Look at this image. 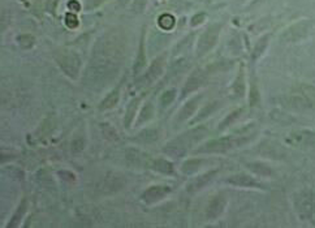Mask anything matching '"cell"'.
<instances>
[{
	"label": "cell",
	"instance_id": "1",
	"mask_svg": "<svg viewBox=\"0 0 315 228\" xmlns=\"http://www.w3.org/2000/svg\"><path fill=\"white\" fill-rule=\"evenodd\" d=\"M125 36L120 30L103 34L94 44L83 81L93 89H102L116 76L125 58Z\"/></svg>",
	"mask_w": 315,
	"mask_h": 228
},
{
	"label": "cell",
	"instance_id": "2",
	"mask_svg": "<svg viewBox=\"0 0 315 228\" xmlns=\"http://www.w3.org/2000/svg\"><path fill=\"white\" fill-rule=\"evenodd\" d=\"M207 133H209V129L205 126L190 129V130L185 132L184 134L179 136V137L173 140V141L167 144V145L164 146L163 152H166L167 156H169L180 158V156H185V152H188V149H190V148L196 145L198 141H201Z\"/></svg>",
	"mask_w": 315,
	"mask_h": 228
},
{
	"label": "cell",
	"instance_id": "3",
	"mask_svg": "<svg viewBox=\"0 0 315 228\" xmlns=\"http://www.w3.org/2000/svg\"><path fill=\"white\" fill-rule=\"evenodd\" d=\"M246 141L248 140L244 138V137H231V136H227V137L210 140V141L203 144L199 149H197L196 152H198V154H220V152H226L228 150L233 149L236 146L242 145Z\"/></svg>",
	"mask_w": 315,
	"mask_h": 228
},
{
	"label": "cell",
	"instance_id": "4",
	"mask_svg": "<svg viewBox=\"0 0 315 228\" xmlns=\"http://www.w3.org/2000/svg\"><path fill=\"white\" fill-rule=\"evenodd\" d=\"M55 60H56L59 68L72 80L78 78L81 70V59L76 52L70 50H59L55 52Z\"/></svg>",
	"mask_w": 315,
	"mask_h": 228
},
{
	"label": "cell",
	"instance_id": "5",
	"mask_svg": "<svg viewBox=\"0 0 315 228\" xmlns=\"http://www.w3.org/2000/svg\"><path fill=\"white\" fill-rule=\"evenodd\" d=\"M220 32H222V24L219 22L214 24V25L209 26L203 32V34L198 40V43H197V56H205L209 51L213 50L216 43H218V40H219Z\"/></svg>",
	"mask_w": 315,
	"mask_h": 228
},
{
	"label": "cell",
	"instance_id": "6",
	"mask_svg": "<svg viewBox=\"0 0 315 228\" xmlns=\"http://www.w3.org/2000/svg\"><path fill=\"white\" fill-rule=\"evenodd\" d=\"M312 28V21L302 20L299 22L293 24L289 28H287L280 36V40L286 43H296L304 40L310 32Z\"/></svg>",
	"mask_w": 315,
	"mask_h": 228
},
{
	"label": "cell",
	"instance_id": "7",
	"mask_svg": "<svg viewBox=\"0 0 315 228\" xmlns=\"http://www.w3.org/2000/svg\"><path fill=\"white\" fill-rule=\"evenodd\" d=\"M313 196L314 193L304 190L295 197L296 212L301 220H310L313 212Z\"/></svg>",
	"mask_w": 315,
	"mask_h": 228
},
{
	"label": "cell",
	"instance_id": "8",
	"mask_svg": "<svg viewBox=\"0 0 315 228\" xmlns=\"http://www.w3.org/2000/svg\"><path fill=\"white\" fill-rule=\"evenodd\" d=\"M207 70H203L201 68H197V70H193V73L188 77V80L184 84L183 89H181V98H185L189 94H193L194 92L202 88L206 84V78H207Z\"/></svg>",
	"mask_w": 315,
	"mask_h": 228
},
{
	"label": "cell",
	"instance_id": "9",
	"mask_svg": "<svg viewBox=\"0 0 315 228\" xmlns=\"http://www.w3.org/2000/svg\"><path fill=\"white\" fill-rule=\"evenodd\" d=\"M125 159L128 164L136 167V168H151L153 164V156H150L147 152L136 148H129L125 152Z\"/></svg>",
	"mask_w": 315,
	"mask_h": 228
},
{
	"label": "cell",
	"instance_id": "10",
	"mask_svg": "<svg viewBox=\"0 0 315 228\" xmlns=\"http://www.w3.org/2000/svg\"><path fill=\"white\" fill-rule=\"evenodd\" d=\"M126 180L123 175L120 174H115V172H110L103 178L102 182H100V192L106 193V194H112L125 186Z\"/></svg>",
	"mask_w": 315,
	"mask_h": 228
},
{
	"label": "cell",
	"instance_id": "11",
	"mask_svg": "<svg viewBox=\"0 0 315 228\" xmlns=\"http://www.w3.org/2000/svg\"><path fill=\"white\" fill-rule=\"evenodd\" d=\"M227 206V197L222 193L214 196L213 198L210 200L209 205L206 208L205 215L207 220H216L220 215L224 212V208Z\"/></svg>",
	"mask_w": 315,
	"mask_h": 228
},
{
	"label": "cell",
	"instance_id": "12",
	"mask_svg": "<svg viewBox=\"0 0 315 228\" xmlns=\"http://www.w3.org/2000/svg\"><path fill=\"white\" fill-rule=\"evenodd\" d=\"M171 193V188L167 186H153L145 189V192L141 194V200L147 205H153L156 202L162 201Z\"/></svg>",
	"mask_w": 315,
	"mask_h": 228
},
{
	"label": "cell",
	"instance_id": "13",
	"mask_svg": "<svg viewBox=\"0 0 315 228\" xmlns=\"http://www.w3.org/2000/svg\"><path fill=\"white\" fill-rule=\"evenodd\" d=\"M283 106L287 108L296 110V111H304L313 106V102L309 100L306 96L302 94H292V96H286L282 98Z\"/></svg>",
	"mask_w": 315,
	"mask_h": 228
},
{
	"label": "cell",
	"instance_id": "14",
	"mask_svg": "<svg viewBox=\"0 0 315 228\" xmlns=\"http://www.w3.org/2000/svg\"><path fill=\"white\" fill-rule=\"evenodd\" d=\"M218 171L219 170H211V171H207L205 174H202V175L197 176L196 178H193L192 182L186 186V190L189 193H196L198 190H201V189H203L207 184L213 182V178H215Z\"/></svg>",
	"mask_w": 315,
	"mask_h": 228
},
{
	"label": "cell",
	"instance_id": "15",
	"mask_svg": "<svg viewBox=\"0 0 315 228\" xmlns=\"http://www.w3.org/2000/svg\"><path fill=\"white\" fill-rule=\"evenodd\" d=\"M228 184L235 186H241V188H258L262 189L263 186L261 182H258L254 178L246 174H236V175L229 176L226 180Z\"/></svg>",
	"mask_w": 315,
	"mask_h": 228
},
{
	"label": "cell",
	"instance_id": "16",
	"mask_svg": "<svg viewBox=\"0 0 315 228\" xmlns=\"http://www.w3.org/2000/svg\"><path fill=\"white\" fill-rule=\"evenodd\" d=\"M258 152L259 154H262L263 156H267L270 159H283L286 156V150L274 141H265V142L261 144Z\"/></svg>",
	"mask_w": 315,
	"mask_h": 228
},
{
	"label": "cell",
	"instance_id": "17",
	"mask_svg": "<svg viewBox=\"0 0 315 228\" xmlns=\"http://www.w3.org/2000/svg\"><path fill=\"white\" fill-rule=\"evenodd\" d=\"M288 141L296 146H313L315 145V132L304 129L291 133Z\"/></svg>",
	"mask_w": 315,
	"mask_h": 228
},
{
	"label": "cell",
	"instance_id": "18",
	"mask_svg": "<svg viewBox=\"0 0 315 228\" xmlns=\"http://www.w3.org/2000/svg\"><path fill=\"white\" fill-rule=\"evenodd\" d=\"M164 66H166V55H162V56L156 58L153 63H151V66H150L149 70L146 72L145 77H143L145 81H146V84L151 85L153 82H155L156 80L162 76Z\"/></svg>",
	"mask_w": 315,
	"mask_h": 228
},
{
	"label": "cell",
	"instance_id": "19",
	"mask_svg": "<svg viewBox=\"0 0 315 228\" xmlns=\"http://www.w3.org/2000/svg\"><path fill=\"white\" fill-rule=\"evenodd\" d=\"M201 100H202V96H193V98H190V100L184 104L183 108L180 110L177 120H179V122H185V120H188L189 118H192L193 114L196 112L197 108H198Z\"/></svg>",
	"mask_w": 315,
	"mask_h": 228
},
{
	"label": "cell",
	"instance_id": "20",
	"mask_svg": "<svg viewBox=\"0 0 315 228\" xmlns=\"http://www.w3.org/2000/svg\"><path fill=\"white\" fill-rule=\"evenodd\" d=\"M158 138H159V132H158V129L146 128L142 129L139 133H137V134L134 136L133 141L137 144L147 145V144H153L155 142V141H158Z\"/></svg>",
	"mask_w": 315,
	"mask_h": 228
},
{
	"label": "cell",
	"instance_id": "21",
	"mask_svg": "<svg viewBox=\"0 0 315 228\" xmlns=\"http://www.w3.org/2000/svg\"><path fill=\"white\" fill-rule=\"evenodd\" d=\"M146 66V54H145V28L142 29V34H141V40H139V48H138V55L136 58V62H134V66H133V70H134V74H139V72L145 68Z\"/></svg>",
	"mask_w": 315,
	"mask_h": 228
},
{
	"label": "cell",
	"instance_id": "22",
	"mask_svg": "<svg viewBox=\"0 0 315 228\" xmlns=\"http://www.w3.org/2000/svg\"><path fill=\"white\" fill-rule=\"evenodd\" d=\"M151 170L159 172L162 175L173 176L175 175V166L172 162H169L167 159H154L153 164H151Z\"/></svg>",
	"mask_w": 315,
	"mask_h": 228
},
{
	"label": "cell",
	"instance_id": "23",
	"mask_svg": "<svg viewBox=\"0 0 315 228\" xmlns=\"http://www.w3.org/2000/svg\"><path fill=\"white\" fill-rule=\"evenodd\" d=\"M120 88H121V85L115 88L112 92H110V93L104 96V100H103L99 104V111L112 110L113 107L116 106L117 102H119V100H120Z\"/></svg>",
	"mask_w": 315,
	"mask_h": 228
},
{
	"label": "cell",
	"instance_id": "24",
	"mask_svg": "<svg viewBox=\"0 0 315 228\" xmlns=\"http://www.w3.org/2000/svg\"><path fill=\"white\" fill-rule=\"evenodd\" d=\"M139 103H141V98H139V96H136V98H133L129 102V104L126 106L125 116H124V126H125L126 129H129L130 126H132V122L133 119H134V116H136Z\"/></svg>",
	"mask_w": 315,
	"mask_h": 228
},
{
	"label": "cell",
	"instance_id": "25",
	"mask_svg": "<svg viewBox=\"0 0 315 228\" xmlns=\"http://www.w3.org/2000/svg\"><path fill=\"white\" fill-rule=\"evenodd\" d=\"M205 163V160L201 158H192V159H188L185 162L181 164V172L185 174V175H193V174H196L202 164Z\"/></svg>",
	"mask_w": 315,
	"mask_h": 228
},
{
	"label": "cell",
	"instance_id": "26",
	"mask_svg": "<svg viewBox=\"0 0 315 228\" xmlns=\"http://www.w3.org/2000/svg\"><path fill=\"white\" fill-rule=\"evenodd\" d=\"M219 104L220 103L218 102V100H214V102L207 103V104H206V106H203V108L199 111L198 115H197L196 118L192 120V124H196V122H202V120H205L206 118H209L211 114L215 112L216 110L219 108Z\"/></svg>",
	"mask_w": 315,
	"mask_h": 228
},
{
	"label": "cell",
	"instance_id": "27",
	"mask_svg": "<svg viewBox=\"0 0 315 228\" xmlns=\"http://www.w3.org/2000/svg\"><path fill=\"white\" fill-rule=\"evenodd\" d=\"M26 210H27V200L23 198L22 201L20 202V205H18V208H17V210H16V212L13 214V216L10 218L9 223L7 224V227L12 228V227H16V226H18V223L22 220L23 215H25Z\"/></svg>",
	"mask_w": 315,
	"mask_h": 228
},
{
	"label": "cell",
	"instance_id": "28",
	"mask_svg": "<svg viewBox=\"0 0 315 228\" xmlns=\"http://www.w3.org/2000/svg\"><path fill=\"white\" fill-rule=\"evenodd\" d=\"M248 167H249L254 174H257V175H259V176H263V178H270V176H272V174H274L271 167L265 164V163H262V162L249 163Z\"/></svg>",
	"mask_w": 315,
	"mask_h": 228
},
{
	"label": "cell",
	"instance_id": "29",
	"mask_svg": "<svg viewBox=\"0 0 315 228\" xmlns=\"http://www.w3.org/2000/svg\"><path fill=\"white\" fill-rule=\"evenodd\" d=\"M154 116V106L151 102H146L143 104L142 110H141V114H139V118L137 120V126H142L145 122H150L153 119Z\"/></svg>",
	"mask_w": 315,
	"mask_h": 228
},
{
	"label": "cell",
	"instance_id": "30",
	"mask_svg": "<svg viewBox=\"0 0 315 228\" xmlns=\"http://www.w3.org/2000/svg\"><path fill=\"white\" fill-rule=\"evenodd\" d=\"M233 93L236 96H244L245 94V78H244V70H240L239 74L236 77L235 82H233Z\"/></svg>",
	"mask_w": 315,
	"mask_h": 228
},
{
	"label": "cell",
	"instance_id": "31",
	"mask_svg": "<svg viewBox=\"0 0 315 228\" xmlns=\"http://www.w3.org/2000/svg\"><path fill=\"white\" fill-rule=\"evenodd\" d=\"M270 36H263L258 42L256 43V47H254V51H253V60H257L259 56H262V54L265 52V50L269 46Z\"/></svg>",
	"mask_w": 315,
	"mask_h": 228
},
{
	"label": "cell",
	"instance_id": "32",
	"mask_svg": "<svg viewBox=\"0 0 315 228\" xmlns=\"http://www.w3.org/2000/svg\"><path fill=\"white\" fill-rule=\"evenodd\" d=\"M242 112H244V110L237 108V110H235V111H232V112L229 114L228 116H226V119L223 120V122L219 124V130H223V129L228 128L229 126H232L233 122H235L236 120L239 119L240 116L242 115Z\"/></svg>",
	"mask_w": 315,
	"mask_h": 228
},
{
	"label": "cell",
	"instance_id": "33",
	"mask_svg": "<svg viewBox=\"0 0 315 228\" xmlns=\"http://www.w3.org/2000/svg\"><path fill=\"white\" fill-rule=\"evenodd\" d=\"M100 130H102V134L104 138L110 140V141H116L119 137H117L116 129L111 126L110 122H100Z\"/></svg>",
	"mask_w": 315,
	"mask_h": 228
},
{
	"label": "cell",
	"instance_id": "34",
	"mask_svg": "<svg viewBox=\"0 0 315 228\" xmlns=\"http://www.w3.org/2000/svg\"><path fill=\"white\" fill-rule=\"evenodd\" d=\"M17 43L23 50H29L35 44V38L31 34H21V36H17Z\"/></svg>",
	"mask_w": 315,
	"mask_h": 228
},
{
	"label": "cell",
	"instance_id": "35",
	"mask_svg": "<svg viewBox=\"0 0 315 228\" xmlns=\"http://www.w3.org/2000/svg\"><path fill=\"white\" fill-rule=\"evenodd\" d=\"M175 98H176V89L166 90V92L162 94V96H160V104H162L163 107L169 106V104L175 100Z\"/></svg>",
	"mask_w": 315,
	"mask_h": 228
},
{
	"label": "cell",
	"instance_id": "36",
	"mask_svg": "<svg viewBox=\"0 0 315 228\" xmlns=\"http://www.w3.org/2000/svg\"><path fill=\"white\" fill-rule=\"evenodd\" d=\"M159 25L164 30H171L173 25H175V18L171 14H163V16L159 17Z\"/></svg>",
	"mask_w": 315,
	"mask_h": 228
},
{
	"label": "cell",
	"instance_id": "37",
	"mask_svg": "<svg viewBox=\"0 0 315 228\" xmlns=\"http://www.w3.org/2000/svg\"><path fill=\"white\" fill-rule=\"evenodd\" d=\"M85 145H86L85 138H83V137H77V138H74L73 141H72V144H70V149H72L73 154H80L83 150V148H85Z\"/></svg>",
	"mask_w": 315,
	"mask_h": 228
},
{
	"label": "cell",
	"instance_id": "38",
	"mask_svg": "<svg viewBox=\"0 0 315 228\" xmlns=\"http://www.w3.org/2000/svg\"><path fill=\"white\" fill-rule=\"evenodd\" d=\"M192 38H194V34H190V36H186L184 40H180L179 44H177L176 48H175V54H183L186 48H189Z\"/></svg>",
	"mask_w": 315,
	"mask_h": 228
},
{
	"label": "cell",
	"instance_id": "39",
	"mask_svg": "<svg viewBox=\"0 0 315 228\" xmlns=\"http://www.w3.org/2000/svg\"><path fill=\"white\" fill-rule=\"evenodd\" d=\"M51 129H52V126H51V120L46 119L43 122H42V126H39V129H38V133L40 134L39 138H43V137H46V136L50 133Z\"/></svg>",
	"mask_w": 315,
	"mask_h": 228
},
{
	"label": "cell",
	"instance_id": "40",
	"mask_svg": "<svg viewBox=\"0 0 315 228\" xmlns=\"http://www.w3.org/2000/svg\"><path fill=\"white\" fill-rule=\"evenodd\" d=\"M259 103V92L257 85L253 84L252 92H250V106H257Z\"/></svg>",
	"mask_w": 315,
	"mask_h": 228
},
{
	"label": "cell",
	"instance_id": "41",
	"mask_svg": "<svg viewBox=\"0 0 315 228\" xmlns=\"http://www.w3.org/2000/svg\"><path fill=\"white\" fill-rule=\"evenodd\" d=\"M57 4H59V0H46V10L51 14H53L57 8Z\"/></svg>",
	"mask_w": 315,
	"mask_h": 228
},
{
	"label": "cell",
	"instance_id": "42",
	"mask_svg": "<svg viewBox=\"0 0 315 228\" xmlns=\"http://www.w3.org/2000/svg\"><path fill=\"white\" fill-rule=\"evenodd\" d=\"M106 0H87L86 6H85V10H95L96 7H99L100 4H103Z\"/></svg>",
	"mask_w": 315,
	"mask_h": 228
},
{
	"label": "cell",
	"instance_id": "43",
	"mask_svg": "<svg viewBox=\"0 0 315 228\" xmlns=\"http://www.w3.org/2000/svg\"><path fill=\"white\" fill-rule=\"evenodd\" d=\"M205 18H206L205 14H197L196 16H193V18H192V26H197V25H199L201 22H203Z\"/></svg>",
	"mask_w": 315,
	"mask_h": 228
},
{
	"label": "cell",
	"instance_id": "44",
	"mask_svg": "<svg viewBox=\"0 0 315 228\" xmlns=\"http://www.w3.org/2000/svg\"><path fill=\"white\" fill-rule=\"evenodd\" d=\"M310 222H312L313 224L315 226V193H314V196H313V212H312V219H310Z\"/></svg>",
	"mask_w": 315,
	"mask_h": 228
},
{
	"label": "cell",
	"instance_id": "45",
	"mask_svg": "<svg viewBox=\"0 0 315 228\" xmlns=\"http://www.w3.org/2000/svg\"><path fill=\"white\" fill-rule=\"evenodd\" d=\"M197 2H206V3H207V2H210V0H197Z\"/></svg>",
	"mask_w": 315,
	"mask_h": 228
}]
</instances>
